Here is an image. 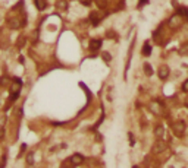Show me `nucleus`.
<instances>
[{
    "instance_id": "f257e3e1",
    "label": "nucleus",
    "mask_w": 188,
    "mask_h": 168,
    "mask_svg": "<svg viewBox=\"0 0 188 168\" xmlns=\"http://www.w3.org/2000/svg\"><path fill=\"white\" fill-rule=\"evenodd\" d=\"M21 88H22V81L19 78H15L12 81V85H10V97H9V105L10 102H13L15 100H18L19 94H21ZM8 105V107H9Z\"/></svg>"
},
{
    "instance_id": "f03ea898",
    "label": "nucleus",
    "mask_w": 188,
    "mask_h": 168,
    "mask_svg": "<svg viewBox=\"0 0 188 168\" xmlns=\"http://www.w3.org/2000/svg\"><path fill=\"white\" fill-rule=\"evenodd\" d=\"M185 129H187V124H185V122H182V120H178V122H175V123L172 124V132H173L175 136H178V137H182V136H184Z\"/></svg>"
},
{
    "instance_id": "7ed1b4c3",
    "label": "nucleus",
    "mask_w": 188,
    "mask_h": 168,
    "mask_svg": "<svg viewBox=\"0 0 188 168\" xmlns=\"http://www.w3.org/2000/svg\"><path fill=\"white\" fill-rule=\"evenodd\" d=\"M182 22H184V18H182L179 13H175V15H172V16L169 18L168 25H169V28H172V29H178V28L182 25Z\"/></svg>"
},
{
    "instance_id": "20e7f679",
    "label": "nucleus",
    "mask_w": 188,
    "mask_h": 168,
    "mask_svg": "<svg viewBox=\"0 0 188 168\" xmlns=\"http://www.w3.org/2000/svg\"><path fill=\"white\" fill-rule=\"evenodd\" d=\"M149 108H150V111H151L153 114H156V115H162L163 111H164V105H163L162 101H151V102L149 104Z\"/></svg>"
},
{
    "instance_id": "39448f33",
    "label": "nucleus",
    "mask_w": 188,
    "mask_h": 168,
    "mask_svg": "<svg viewBox=\"0 0 188 168\" xmlns=\"http://www.w3.org/2000/svg\"><path fill=\"white\" fill-rule=\"evenodd\" d=\"M166 148H168V143L164 142L163 139H157V140L154 142V145H153L151 151H153L154 154H159V152H163V151H166Z\"/></svg>"
},
{
    "instance_id": "423d86ee",
    "label": "nucleus",
    "mask_w": 188,
    "mask_h": 168,
    "mask_svg": "<svg viewBox=\"0 0 188 168\" xmlns=\"http://www.w3.org/2000/svg\"><path fill=\"white\" fill-rule=\"evenodd\" d=\"M106 15L103 13V15H100V12H91L90 13V22H91V25L93 27H97L99 23H100V20L104 18Z\"/></svg>"
},
{
    "instance_id": "0eeeda50",
    "label": "nucleus",
    "mask_w": 188,
    "mask_h": 168,
    "mask_svg": "<svg viewBox=\"0 0 188 168\" xmlns=\"http://www.w3.org/2000/svg\"><path fill=\"white\" fill-rule=\"evenodd\" d=\"M169 67H166V66H162V67H159V70H157V76H159V79H162V81H166L168 78H169Z\"/></svg>"
},
{
    "instance_id": "6e6552de",
    "label": "nucleus",
    "mask_w": 188,
    "mask_h": 168,
    "mask_svg": "<svg viewBox=\"0 0 188 168\" xmlns=\"http://www.w3.org/2000/svg\"><path fill=\"white\" fill-rule=\"evenodd\" d=\"M84 161H85V158L81 154H74L72 156L69 158V162L72 165H81V164H84Z\"/></svg>"
},
{
    "instance_id": "1a4fd4ad",
    "label": "nucleus",
    "mask_w": 188,
    "mask_h": 168,
    "mask_svg": "<svg viewBox=\"0 0 188 168\" xmlns=\"http://www.w3.org/2000/svg\"><path fill=\"white\" fill-rule=\"evenodd\" d=\"M88 48H90L91 51H99V50L102 48V40H99V38L91 40V41H90V45H88Z\"/></svg>"
},
{
    "instance_id": "9d476101",
    "label": "nucleus",
    "mask_w": 188,
    "mask_h": 168,
    "mask_svg": "<svg viewBox=\"0 0 188 168\" xmlns=\"http://www.w3.org/2000/svg\"><path fill=\"white\" fill-rule=\"evenodd\" d=\"M68 8H69V5H68L66 0H57V3H56V9L57 10L63 12V10H68Z\"/></svg>"
},
{
    "instance_id": "9b49d317",
    "label": "nucleus",
    "mask_w": 188,
    "mask_h": 168,
    "mask_svg": "<svg viewBox=\"0 0 188 168\" xmlns=\"http://www.w3.org/2000/svg\"><path fill=\"white\" fill-rule=\"evenodd\" d=\"M163 135H164V127H163L162 124H157V126L154 127V136H156L157 139H162Z\"/></svg>"
},
{
    "instance_id": "f8f14e48",
    "label": "nucleus",
    "mask_w": 188,
    "mask_h": 168,
    "mask_svg": "<svg viewBox=\"0 0 188 168\" xmlns=\"http://www.w3.org/2000/svg\"><path fill=\"white\" fill-rule=\"evenodd\" d=\"M34 2H35V8H37L38 10H44L46 6H47V2H46V0H34Z\"/></svg>"
},
{
    "instance_id": "ddd939ff",
    "label": "nucleus",
    "mask_w": 188,
    "mask_h": 168,
    "mask_svg": "<svg viewBox=\"0 0 188 168\" xmlns=\"http://www.w3.org/2000/svg\"><path fill=\"white\" fill-rule=\"evenodd\" d=\"M150 54H151V45L146 41V42H144V47H143V56L147 57V56H150Z\"/></svg>"
},
{
    "instance_id": "4468645a",
    "label": "nucleus",
    "mask_w": 188,
    "mask_h": 168,
    "mask_svg": "<svg viewBox=\"0 0 188 168\" xmlns=\"http://www.w3.org/2000/svg\"><path fill=\"white\" fill-rule=\"evenodd\" d=\"M176 13H179L182 18H185L187 20H188V9L185 8V6H181V8H178V12Z\"/></svg>"
},
{
    "instance_id": "2eb2a0df",
    "label": "nucleus",
    "mask_w": 188,
    "mask_h": 168,
    "mask_svg": "<svg viewBox=\"0 0 188 168\" xmlns=\"http://www.w3.org/2000/svg\"><path fill=\"white\" fill-rule=\"evenodd\" d=\"M5 124H6V117H0V137H3V133H5Z\"/></svg>"
},
{
    "instance_id": "dca6fc26",
    "label": "nucleus",
    "mask_w": 188,
    "mask_h": 168,
    "mask_svg": "<svg viewBox=\"0 0 188 168\" xmlns=\"http://www.w3.org/2000/svg\"><path fill=\"white\" fill-rule=\"evenodd\" d=\"M25 42H27V38L21 35V37H19V40L16 41V47H18V48H22V47L25 45Z\"/></svg>"
},
{
    "instance_id": "f3484780",
    "label": "nucleus",
    "mask_w": 188,
    "mask_h": 168,
    "mask_svg": "<svg viewBox=\"0 0 188 168\" xmlns=\"http://www.w3.org/2000/svg\"><path fill=\"white\" fill-rule=\"evenodd\" d=\"M144 73H146L147 76H151V75H153V69H151V66H150L149 63H144Z\"/></svg>"
},
{
    "instance_id": "a211bd4d",
    "label": "nucleus",
    "mask_w": 188,
    "mask_h": 168,
    "mask_svg": "<svg viewBox=\"0 0 188 168\" xmlns=\"http://www.w3.org/2000/svg\"><path fill=\"white\" fill-rule=\"evenodd\" d=\"M96 5L100 8V9H106L107 8V0H94Z\"/></svg>"
},
{
    "instance_id": "6ab92c4d",
    "label": "nucleus",
    "mask_w": 188,
    "mask_h": 168,
    "mask_svg": "<svg viewBox=\"0 0 188 168\" xmlns=\"http://www.w3.org/2000/svg\"><path fill=\"white\" fill-rule=\"evenodd\" d=\"M27 161H28V164H30V165H32V164H34V152H30V154H28Z\"/></svg>"
},
{
    "instance_id": "aec40b11",
    "label": "nucleus",
    "mask_w": 188,
    "mask_h": 168,
    "mask_svg": "<svg viewBox=\"0 0 188 168\" xmlns=\"http://www.w3.org/2000/svg\"><path fill=\"white\" fill-rule=\"evenodd\" d=\"M102 56H103V60H104V61H106V63H109V61H110V60H112V57H110V54H109V53H107V51H104V53H103V54H102Z\"/></svg>"
},
{
    "instance_id": "412c9836",
    "label": "nucleus",
    "mask_w": 188,
    "mask_h": 168,
    "mask_svg": "<svg viewBox=\"0 0 188 168\" xmlns=\"http://www.w3.org/2000/svg\"><path fill=\"white\" fill-rule=\"evenodd\" d=\"M182 91H184V92H188V79L182 83Z\"/></svg>"
},
{
    "instance_id": "4be33fe9",
    "label": "nucleus",
    "mask_w": 188,
    "mask_h": 168,
    "mask_svg": "<svg viewBox=\"0 0 188 168\" xmlns=\"http://www.w3.org/2000/svg\"><path fill=\"white\" fill-rule=\"evenodd\" d=\"M81 3H82L84 6H90V5H91V0H81Z\"/></svg>"
},
{
    "instance_id": "5701e85b",
    "label": "nucleus",
    "mask_w": 188,
    "mask_h": 168,
    "mask_svg": "<svg viewBox=\"0 0 188 168\" xmlns=\"http://www.w3.org/2000/svg\"><path fill=\"white\" fill-rule=\"evenodd\" d=\"M146 3H149V0H141V2H140V5H138V8H143Z\"/></svg>"
},
{
    "instance_id": "b1692460",
    "label": "nucleus",
    "mask_w": 188,
    "mask_h": 168,
    "mask_svg": "<svg viewBox=\"0 0 188 168\" xmlns=\"http://www.w3.org/2000/svg\"><path fill=\"white\" fill-rule=\"evenodd\" d=\"M129 143H131V145H134V136H132V133H129Z\"/></svg>"
},
{
    "instance_id": "393cba45",
    "label": "nucleus",
    "mask_w": 188,
    "mask_h": 168,
    "mask_svg": "<svg viewBox=\"0 0 188 168\" xmlns=\"http://www.w3.org/2000/svg\"><path fill=\"white\" fill-rule=\"evenodd\" d=\"M63 168H69V167H63Z\"/></svg>"
},
{
    "instance_id": "a878e982",
    "label": "nucleus",
    "mask_w": 188,
    "mask_h": 168,
    "mask_svg": "<svg viewBox=\"0 0 188 168\" xmlns=\"http://www.w3.org/2000/svg\"><path fill=\"white\" fill-rule=\"evenodd\" d=\"M132 168H137V167H132Z\"/></svg>"
},
{
    "instance_id": "bb28decb",
    "label": "nucleus",
    "mask_w": 188,
    "mask_h": 168,
    "mask_svg": "<svg viewBox=\"0 0 188 168\" xmlns=\"http://www.w3.org/2000/svg\"><path fill=\"white\" fill-rule=\"evenodd\" d=\"M169 168H173V167H169Z\"/></svg>"
}]
</instances>
